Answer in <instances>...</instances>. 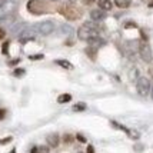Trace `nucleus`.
Instances as JSON below:
<instances>
[{
    "label": "nucleus",
    "instance_id": "obj_1",
    "mask_svg": "<svg viewBox=\"0 0 153 153\" xmlns=\"http://www.w3.org/2000/svg\"><path fill=\"white\" fill-rule=\"evenodd\" d=\"M57 12H59L65 19L70 20V22H76V20H79L80 17L83 16L82 9L77 7L76 4H73V3H63V4H60L59 9H57Z\"/></svg>",
    "mask_w": 153,
    "mask_h": 153
},
{
    "label": "nucleus",
    "instance_id": "obj_2",
    "mask_svg": "<svg viewBox=\"0 0 153 153\" xmlns=\"http://www.w3.org/2000/svg\"><path fill=\"white\" fill-rule=\"evenodd\" d=\"M26 7H27V12L34 14V16H42V14H46L50 12L49 4L45 3V1H42V0H29Z\"/></svg>",
    "mask_w": 153,
    "mask_h": 153
},
{
    "label": "nucleus",
    "instance_id": "obj_3",
    "mask_svg": "<svg viewBox=\"0 0 153 153\" xmlns=\"http://www.w3.org/2000/svg\"><path fill=\"white\" fill-rule=\"evenodd\" d=\"M54 22L53 20H43L40 23H36L33 26V29L42 36H49L54 32Z\"/></svg>",
    "mask_w": 153,
    "mask_h": 153
},
{
    "label": "nucleus",
    "instance_id": "obj_4",
    "mask_svg": "<svg viewBox=\"0 0 153 153\" xmlns=\"http://www.w3.org/2000/svg\"><path fill=\"white\" fill-rule=\"evenodd\" d=\"M137 50H139V56L140 59L143 60V62H146V63H150L153 59V53H152V49L149 46V43L147 42H140L139 46H137Z\"/></svg>",
    "mask_w": 153,
    "mask_h": 153
},
{
    "label": "nucleus",
    "instance_id": "obj_5",
    "mask_svg": "<svg viewBox=\"0 0 153 153\" xmlns=\"http://www.w3.org/2000/svg\"><path fill=\"white\" fill-rule=\"evenodd\" d=\"M150 87H152V83H150V80L147 79V77H139V79L136 80V90H137V93L140 96H149L150 93Z\"/></svg>",
    "mask_w": 153,
    "mask_h": 153
},
{
    "label": "nucleus",
    "instance_id": "obj_6",
    "mask_svg": "<svg viewBox=\"0 0 153 153\" xmlns=\"http://www.w3.org/2000/svg\"><path fill=\"white\" fill-rule=\"evenodd\" d=\"M36 34H37V32L34 30L33 27H26L17 37H19V42L22 45H26V43H29V42H32V40L36 39Z\"/></svg>",
    "mask_w": 153,
    "mask_h": 153
},
{
    "label": "nucleus",
    "instance_id": "obj_7",
    "mask_svg": "<svg viewBox=\"0 0 153 153\" xmlns=\"http://www.w3.org/2000/svg\"><path fill=\"white\" fill-rule=\"evenodd\" d=\"M93 36H97V30H93V29H90V27L85 26V25H82V26L77 29V37L79 40H89L90 37H93Z\"/></svg>",
    "mask_w": 153,
    "mask_h": 153
},
{
    "label": "nucleus",
    "instance_id": "obj_8",
    "mask_svg": "<svg viewBox=\"0 0 153 153\" xmlns=\"http://www.w3.org/2000/svg\"><path fill=\"white\" fill-rule=\"evenodd\" d=\"M46 143L50 149H56L60 143V136L57 133H50L46 136Z\"/></svg>",
    "mask_w": 153,
    "mask_h": 153
},
{
    "label": "nucleus",
    "instance_id": "obj_9",
    "mask_svg": "<svg viewBox=\"0 0 153 153\" xmlns=\"http://www.w3.org/2000/svg\"><path fill=\"white\" fill-rule=\"evenodd\" d=\"M87 43H89V46L94 47V49H100V47H103L106 45V40L103 39V37H100L99 34H97V36L90 37V39L87 40Z\"/></svg>",
    "mask_w": 153,
    "mask_h": 153
},
{
    "label": "nucleus",
    "instance_id": "obj_10",
    "mask_svg": "<svg viewBox=\"0 0 153 153\" xmlns=\"http://www.w3.org/2000/svg\"><path fill=\"white\" fill-rule=\"evenodd\" d=\"M105 17H106V12L102 9H93L90 12V20H93V22H102Z\"/></svg>",
    "mask_w": 153,
    "mask_h": 153
},
{
    "label": "nucleus",
    "instance_id": "obj_11",
    "mask_svg": "<svg viewBox=\"0 0 153 153\" xmlns=\"http://www.w3.org/2000/svg\"><path fill=\"white\" fill-rule=\"evenodd\" d=\"M25 29H26V25H25L23 22H20V23H14V25H12L10 32H12V34H14V36H19Z\"/></svg>",
    "mask_w": 153,
    "mask_h": 153
},
{
    "label": "nucleus",
    "instance_id": "obj_12",
    "mask_svg": "<svg viewBox=\"0 0 153 153\" xmlns=\"http://www.w3.org/2000/svg\"><path fill=\"white\" fill-rule=\"evenodd\" d=\"M97 6H99V9H102V10L109 12V10H112L113 3H112L110 0H97Z\"/></svg>",
    "mask_w": 153,
    "mask_h": 153
},
{
    "label": "nucleus",
    "instance_id": "obj_13",
    "mask_svg": "<svg viewBox=\"0 0 153 153\" xmlns=\"http://www.w3.org/2000/svg\"><path fill=\"white\" fill-rule=\"evenodd\" d=\"M13 23H14L13 14H4V16L0 19V25H1V26H12Z\"/></svg>",
    "mask_w": 153,
    "mask_h": 153
},
{
    "label": "nucleus",
    "instance_id": "obj_14",
    "mask_svg": "<svg viewBox=\"0 0 153 153\" xmlns=\"http://www.w3.org/2000/svg\"><path fill=\"white\" fill-rule=\"evenodd\" d=\"M54 63H56L57 66L66 69V70H72V69H73V65H72L69 60H66V59H57V60H54Z\"/></svg>",
    "mask_w": 153,
    "mask_h": 153
},
{
    "label": "nucleus",
    "instance_id": "obj_15",
    "mask_svg": "<svg viewBox=\"0 0 153 153\" xmlns=\"http://www.w3.org/2000/svg\"><path fill=\"white\" fill-rule=\"evenodd\" d=\"M85 53L87 54V57L90 60H96V57H97V49H94V47L92 46H87L86 49H85Z\"/></svg>",
    "mask_w": 153,
    "mask_h": 153
},
{
    "label": "nucleus",
    "instance_id": "obj_16",
    "mask_svg": "<svg viewBox=\"0 0 153 153\" xmlns=\"http://www.w3.org/2000/svg\"><path fill=\"white\" fill-rule=\"evenodd\" d=\"M114 4L119 9H127L132 4V0H114Z\"/></svg>",
    "mask_w": 153,
    "mask_h": 153
},
{
    "label": "nucleus",
    "instance_id": "obj_17",
    "mask_svg": "<svg viewBox=\"0 0 153 153\" xmlns=\"http://www.w3.org/2000/svg\"><path fill=\"white\" fill-rule=\"evenodd\" d=\"M70 100H72V94L63 93V94H60L59 97H57V103H69Z\"/></svg>",
    "mask_w": 153,
    "mask_h": 153
},
{
    "label": "nucleus",
    "instance_id": "obj_18",
    "mask_svg": "<svg viewBox=\"0 0 153 153\" xmlns=\"http://www.w3.org/2000/svg\"><path fill=\"white\" fill-rule=\"evenodd\" d=\"M127 136H129V137H130L132 140H139L140 139V132H137L136 129H129Z\"/></svg>",
    "mask_w": 153,
    "mask_h": 153
},
{
    "label": "nucleus",
    "instance_id": "obj_19",
    "mask_svg": "<svg viewBox=\"0 0 153 153\" xmlns=\"http://www.w3.org/2000/svg\"><path fill=\"white\" fill-rule=\"evenodd\" d=\"M110 125H112V127H114V129H117V130H122V132H125L126 134H127V132H129V129H127L126 126L120 125V123H117V122H114V120H112V122H110Z\"/></svg>",
    "mask_w": 153,
    "mask_h": 153
},
{
    "label": "nucleus",
    "instance_id": "obj_20",
    "mask_svg": "<svg viewBox=\"0 0 153 153\" xmlns=\"http://www.w3.org/2000/svg\"><path fill=\"white\" fill-rule=\"evenodd\" d=\"M87 105L85 102H79V103H76L73 106V112H83V110H86Z\"/></svg>",
    "mask_w": 153,
    "mask_h": 153
},
{
    "label": "nucleus",
    "instance_id": "obj_21",
    "mask_svg": "<svg viewBox=\"0 0 153 153\" xmlns=\"http://www.w3.org/2000/svg\"><path fill=\"white\" fill-rule=\"evenodd\" d=\"M139 70L136 69V67H133L132 70H130V73H129V79L132 80V82H136V80L139 79Z\"/></svg>",
    "mask_w": 153,
    "mask_h": 153
},
{
    "label": "nucleus",
    "instance_id": "obj_22",
    "mask_svg": "<svg viewBox=\"0 0 153 153\" xmlns=\"http://www.w3.org/2000/svg\"><path fill=\"white\" fill-rule=\"evenodd\" d=\"M62 140H63L65 145H72L73 140H74V136H72L70 133H65L63 134V137H62Z\"/></svg>",
    "mask_w": 153,
    "mask_h": 153
},
{
    "label": "nucleus",
    "instance_id": "obj_23",
    "mask_svg": "<svg viewBox=\"0 0 153 153\" xmlns=\"http://www.w3.org/2000/svg\"><path fill=\"white\" fill-rule=\"evenodd\" d=\"M72 32H73V29H72V26H69V25H62V26H60V33L70 34Z\"/></svg>",
    "mask_w": 153,
    "mask_h": 153
},
{
    "label": "nucleus",
    "instance_id": "obj_24",
    "mask_svg": "<svg viewBox=\"0 0 153 153\" xmlns=\"http://www.w3.org/2000/svg\"><path fill=\"white\" fill-rule=\"evenodd\" d=\"M9 47H10V42H9V40H4L3 45H1V54L7 56V54H9Z\"/></svg>",
    "mask_w": 153,
    "mask_h": 153
},
{
    "label": "nucleus",
    "instance_id": "obj_25",
    "mask_svg": "<svg viewBox=\"0 0 153 153\" xmlns=\"http://www.w3.org/2000/svg\"><path fill=\"white\" fill-rule=\"evenodd\" d=\"M25 74H26V70H25V69H14L13 70L14 77H23Z\"/></svg>",
    "mask_w": 153,
    "mask_h": 153
},
{
    "label": "nucleus",
    "instance_id": "obj_26",
    "mask_svg": "<svg viewBox=\"0 0 153 153\" xmlns=\"http://www.w3.org/2000/svg\"><path fill=\"white\" fill-rule=\"evenodd\" d=\"M37 153H50V147L47 146H37Z\"/></svg>",
    "mask_w": 153,
    "mask_h": 153
},
{
    "label": "nucleus",
    "instance_id": "obj_27",
    "mask_svg": "<svg viewBox=\"0 0 153 153\" xmlns=\"http://www.w3.org/2000/svg\"><path fill=\"white\" fill-rule=\"evenodd\" d=\"M13 140L12 136H7V137H3V139H0V146H3V145H7V143H10Z\"/></svg>",
    "mask_w": 153,
    "mask_h": 153
},
{
    "label": "nucleus",
    "instance_id": "obj_28",
    "mask_svg": "<svg viewBox=\"0 0 153 153\" xmlns=\"http://www.w3.org/2000/svg\"><path fill=\"white\" fill-rule=\"evenodd\" d=\"M74 139H77V142H80V143H86V142H87L86 137H85L82 133H77L76 136H74Z\"/></svg>",
    "mask_w": 153,
    "mask_h": 153
},
{
    "label": "nucleus",
    "instance_id": "obj_29",
    "mask_svg": "<svg viewBox=\"0 0 153 153\" xmlns=\"http://www.w3.org/2000/svg\"><path fill=\"white\" fill-rule=\"evenodd\" d=\"M45 57L43 54H32V56H29V59L30 60H42Z\"/></svg>",
    "mask_w": 153,
    "mask_h": 153
},
{
    "label": "nucleus",
    "instance_id": "obj_30",
    "mask_svg": "<svg viewBox=\"0 0 153 153\" xmlns=\"http://www.w3.org/2000/svg\"><path fill=\"white\" fill-rule=\"evenodd\" d=\"M19 63H20V59H19V57H17V59L10 60V62H9L7 65H9V66H16V65H19Z\"/></svg>",
    "mask_w": 153,
    "mask_h": 153
},
{
    "label": "nucleus",
    "instance_id": "obj_31",
    "mask_svg": "<svg viewBox=\"0 0 153 153\" xmlns=\"http://www.w3.org/2000/svg\"><path fill=\"white\" fill-rule=\"evenodd\" d=\"M96 0H82V3L85 4V6H90V4H93Z\"/></svg>",
    "mask_w": 153,
    "mask_h": 153
},
{
    "label": "nucleus",
    "instance_id": "obj_32",
    "mask_svg": "<svg viewBox=\"0 0 153 153\" xmlns=\"http://www.w3.org/2000/svg\"><path fill=\"white\" fill-rule=\"evenodd\" d=\"M125 27H126V29H129V27H136V23H133V22H126V23H125Z\"/></svg>",
    "mask_w": 153,
    "mask_h": 153
},
{
    "label": "nucleus",
    "instance_id": "obj_33",
    "mask_svg": "<svg viewBox=\"0 0 153 153\" xmlns=\"http://www.w3.org/2000/svg\"><path fill=\"white\" fill-rule=\"evenodd\" d=\"M6 109H0V120H3L4 119V116H6Z\"/></svg>",
    "mask_w": 153,
    "mask_h": 153
},
{
    "label": "nucleus",
    "instance_id": "obj_34",
    "mask_svg": "<svg viewBox=\"0 0 153 153\" xmlns=\"http://www.w3.org/2000/svg\"><path fill=\"white\" fill-rule=\"evenodd\" d=\"M86 153H94V147L92 146V145H89L86 149Z\"/></svg>",
    "mask_w": 153,
    "mask_h": 153
},
{
    "label": "nucleus",
    "instance_id": "obj_35",
    "mask_svg": "<svg viewBox=\"0 0 153 153\" xmlns=\"http://www.w3.org/2000/svg\"><path fill=\"white\" fill-rule=\"evenodd\" d=\"M4 36H6V32H4V29H1V27H0V40L3 39Z\"/></svg>",
    "mask_w": 153,
    "mask_h": 153
},
{
    "label": "nucleus",
    "instance_id": "obj_36",
    "mask_svg": "<svg viewBox=\"0 0 153 153\" xmlns=\"http://www.w3.org/2000/svg\"><path fill=\"white\" fill-rule=\"evenodd\" d=\"M147 72H149V76H150V77H152V79H153V69H149Z\"/></svg>",
    "mask_w": 153,
    "mask_h": 153
},
{
    "label": "nucleus",
    "instance_id": "obj_37",
    "mask_svg": "<svg viewBox=\"0 0 153 153\" xmlns=\"http://www.w3.org/2000/svg\"><path fill=\"white\" fill-rule=\"evenodd\" d=\"M30 153H37V147H36V146L32 147V150H30Z\"/></svg>",
    "mask_w": 153,
    "mask_h": 153
},
{
    "label": "nucleus",
    "instance_id": "obj_38",
    "mask_svg": "<svg viewBox=\"0 0 153 153\" xmlns=\"http://www.w3.org/2000/svg\"><path fill=\"white\" fill-rule=\"evenodd\" d=\"M142 1H143V3H146V4H150L153 0H142Z\"/></svg>",
    "mask_w": 153,
    "mask_h": 153
},
{
    "label": "nucleus",
    "instance_id": "obj_39",
    "mask_svg": "<svg viewBox=\"0 0 153 153\" xmlns=\"http://www.w3.org/2000/svg\"><path fill=\"white\" fill-rule=\"evenodd\" d=\"M150 93H152V99H153V85H152V87H150Z\"/></svg>",
    "mask_w": 153,
    "mask_h": 153
},
{
    "label": "nucleus",
    "instance_id": "obj_40",
    "mask_svg": "<svg viewBox=\"0 0 153 153\" xmlns=\"http://www.w3.org/2000/svg\"><path fill=\"white\" fill-rule=\"evenodd\" d=\"M10 153H16V149H13V150H10Z\"/></svg>",
    "mask_w": 153,
    "mask_h": 153
},
{
    "label": "nucleus",
    "instance_id": "obj_41",
    "mask_svg": "<svg viewBox=\"0 0 153 153\" xmlns=\"http://www.w3.org/2000/svg\"><path fill=\"white\" fill-rule=\"evenodd\" d=\"M147 6H149V7H153V1L150 3V4H147Z\"/></svg>",
    "mask_w": 153,
    "mask_h": 153
},
{
    "label": "nucleus",
    "instance_id": "obj_42",
    "mask_svg": "<svg viewBox=\"0 0 153 153\" xmlns=\"http://www.w3.org/2000/svg\"><path fill=\"white\" fill-rule=\"evenodd\" d=\"M50 1H59V0H50Z\"/></svg>",
    "mask_w": 153,
    "mask_h": 153
},
{
    "label": "nucleus",
    "instance_id": "obj_43",
    "mask_svg": "<svg viewBox=\"0 0 153 153\" xmlns=\"http://www.w3.org/2000/svg\"><path fill=\"white\" fill-rule=\"evenodd\" d=\"M77 153H85V152H77Z\"/></svg>",
    "mask_w": 153,
    "mask_h": 153
}]
</instances>
